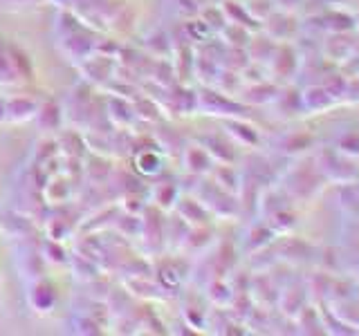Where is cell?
<instances>
[{
  "instance_id": "obj_1",
  "label": "cell",
  "mask_w": 359,
  "mask_h": 336,
  "mask_svg": "<svg viewBox=\"0 0 359 336\" xmlns=\"http://www.w3.org/2000/svg\"><path fill=\"white\" fill-rule=\"evenodd\" d=\"M27 300L34 312L39 314H50L54 307H56V300H59V294H56V287L48 280H34L29 285V291H27Z\"/></svg>"
},
{
  "instance_id": "obj_2",
  "label": "cell",
  "mask_w": 359,
  "mask_h": 336,
  "mask_svg": "<svg viewBox=\"0 0 359 336\" xmlns=\"http://www.w3.org/2000/svg\"><path fill=\"white\" fill-rule=\"evenodd\" d=\"M39 104L29 97H14L7 99V121L11 123H22L36 117Z\"/></svg>"
},
{
  "instance_id": "obj_3",
  "label": "cell",
  "mask_w": 359,
  "mask_h": 336,
  "mask_svg": "<svg viewBox=\"0 0 359 336\" xmlns=\"http://www.w3.org/2000/svg\"><path fill=\"white\" fill-rule=\"evenodd\" d=\"M135 166H137V171L144 173V175H153L162 168V160L160 155H155L153 150H144L135 157Z\"/></svg>"
},
{
  "instance_id": "obj_4",
  "label": "cell",
  "mask_w": 359,
  "mask_h": 336,
  "mask_svg": "<svg viewBox=\"0 0 359 336\" xmlns=\"http://www.w3.org/2000/svg\"><path fill=\"white\" fill-rule=\"evenodd\" d=\"M7 121V99H0V123Z\"/></svg>"
}]
</instances>
